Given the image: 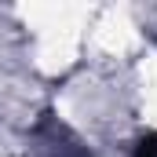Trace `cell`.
<instances>
[{"label":"cell","instance_id":"cell-1","mask_svg":"<svg viewBox=\"0 0 157 157\" xmlns=\"http://www.w3.org/2000/svg\"><path fill=\"white\" fill-rule=\"evenodd\" d=\"M29 143H33L37 157H91V150L77 139V132L70 124H62L55 113H44L33 124Z\"/></svg>","mask_w":157,"mask_h":157},{"label":"cell","instance_id":"cell-2","mask_svg":"<svg viewBox=\"0 0 157 157\" xmlns=\"http://www.w3.org/2000/svg\"><path fill=\"white\" fill-rule=\"evenodd\" d=\"M132 157H157V132H146V135L135 143Z\"/></svg>","mask_w":157,"mask_h":157}]
</instances>
